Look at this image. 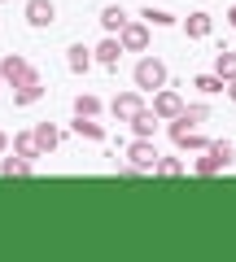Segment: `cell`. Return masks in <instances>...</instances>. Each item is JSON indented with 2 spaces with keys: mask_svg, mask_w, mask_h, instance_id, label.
<instances>
[{
  "mask_svg": "<svg viewBox=\"0 0 236 262\" xmlns=\"http://www.w3.org/2000/svg\"><path fill=\"white\" fill-rule=\"evenodd\" d=\"M232 158H236V144H232V140H210L206 149H201V158L192 162V170L210 179V175H219V170L232 166Z\"/></svg>",
  "mask_w": 236,
  "mask_h": 262,
  "instance_id": "obj_1",
  "label": "cell"
},
{
  "mask_svg": "<svg viewBox=\"0 0 236 262\" xmlns=\"http://www.w3.org/2000/svg\"><path fill=\"white\" fill-rule=\"evenodd\" d=\"M132 83L140 88V92H158V88H166V61L162 57H140L132 70Z\"/></svg>",
  "mask_w": 236,
  "mask_h": 262,
  "instance_id": "obj_2",
  "label": "cell"
},
{
  "mask_svg": "<svg viewBox=\"0 0 236 262\" xmlns=\"http://www.w3.org/2000/svg\"><path fill=\"white\" fill-rule=\"evenodd\" d=\"M158 162H162V153H158V144H153V136H136V140L127 144V166H136L140 175L158 170Z\"/></svg>",
  "mask_w": 236,
  "mask_h": 262,
  "instance_id": "obj_3",
  "label": "cell"
},
{
  "mask_svg": "<svg viewBox=\"0 0 236 262\" xmlns=\"http://www.w3.org/2000/svg\"><path fill=\"white\" fill-rule=\"evenodd\" d=\"M144 110H149V105H144V92H140V88H136V92H118V96L110 101V114H114L118 122H132L136 114H144Z\"/></svg>",
  "mask_w": 236,
  "mask_h": 262,
  "instance_id": "obj_4",
  "label": "cell"
},
{
  "mask_svg": "<svg viewBox=\"0 0 236 262\" xmlns=\"http://www.w3.org/2000/svg\"><path fill=\"white\" fill-rule=\"evenodd\" d=\"M210 118V105H184L180 114H175V118H170V140H175V136H184V131H192L197 127V122H206Z\"/></svg>",
  "mask_w": 236,
  "mask_h": 262,
  "instance_id": "obj_5",
  "label": "cell"
},
{
  "mask_svg": "<svg viewBox=\"0 0 236 262\" xmlns=\"http://www.w3.org/2000/svg\"><path fill=\"white\" fill-rule=\"evenodd\" d=\"M0 75H5V83H22V79H31V75H35V66H31L27 61V57H18V53H5V57H0Z\"/></svg>",
  "mask_w": 236,
  "mask_h": 262,
  "instance_id": "obj_6",
  "label": "cell"
},
{
  "mask_svg": "<svg viewBox=\"0 0 236 262\" xmlns=\"http://www.w3.org/2000/svg\"><path fill=\"white\" fill-rule=\"evenodd\" d=\"M149 110L158 114L162 122H170L175 114L184 110V96H180V92H170V88H158V92H153V105H149Z\"/></svg>",
  "mask_w": 236,
  "mask_h": 262,
  "instance_id": "obj_7",
  "label": "cell"
},
{
  "mask_svg": "<svg viewBox=\"0 0 236 262\" xmlns=\"http://www.w3.org/2000/svg\"><path fill=\"white\" fill-rule=\"evenodd\" d=\"M118 39H123V48L127 53H144V48H149V22H127L123 31H118Z\"/></svg>",
  "mask_w": 236,
  "mask_h": 262,
  "instance_id": "obj_8",
  "label": "cell"
},
{
  "mask_svg": "<svg viewBox=\"0 0 236 262\" xmlns=\"http://www.w3.org/2000/svg\"><path fill=\"white\" fill-rule=\"evenodd\" d=\"M27 22L35 31L53 27V22H57V5H53V0H27Z\"/></svg>",
  "mask_w": 236,
  "mask_h": 262,
  "instance_id": "obj_9",
  "label": "cell"
},
{
  "mask_svg": "<svg viewBox=\"0 0 236 262\" xmlns=\"http://www.w3.org/2000/svg\"><path fill=\"white\" fill-rule=\"evenodd\" d=\"M44 92H48V88H44V79H39V75H31V79H22V83H13V105H35Z\"/></svg>",
  "mask_w": 236,
  "mask_h": 262,
  "instance_id": "obj_10",
  "label": "cell"
},
{
  "mask_svg": "<svg viewBox=\"0 0 236 262\" xmlns=\"http://www.w3.org/2000/svg\"><path fill=\"white\" fill-rule=\"evenodd\" d=\"M92 53H96V61H101V66H110V70H114V66H118V57H123L127 48H123V39H118V35H105Z\"/></svg>",
  "mask_w": 236,
  "mask_h": 262,
  "instance_id": "obj_11",
  "label": "cell"
},
{
  "mask_svg": "<svg viewBox=\"0 0 236 262\" xmlns=\"http://www.w3.org/2000/svg\"><path fill=\"white\" fill-rule=\"evenodd\" d=\"M31 170H35V162L22 158V153H9V158H0V175H5V179H27Z\"/></svg>",
  "mask_w": 236,
  "mask_h": 262,
  "instance_id": "obj_12",
  "label": "cell"
},
{
  "mask_svg": "<svg viewBox=\"0 0 236 262\" xmlns=\"http://www.w3.org/2000/svg\"><path fill=\"white\" fill-rule=\"evenodd\" d=\"M92 61H96V53H92L88 44H70V48H66V66L75 70V75H88Z\"/></svg>",
  "mask_w": 236,
  "mask_h": 262,
  "instance_id": "obj_13",
  "label": "cell"
},
{
  "mask_svg": "<svg viewBox=\"0 0 236 262\" xmlns=\"http://www.w3.org/2000/svg\"><path fill=\"white\" fill-rule=\"evenodd\" d=\"M70 131H75L79 140H96V144L105 140V127H101L96 118H88V114H75V122H70Z\"/></svg>",
  "mask_w": 236,
  "mask_h": 262,
  "instance_id": "obj_14",
  "label": "cell"
},
{
  "mask_svg": "<svg viewBox=\"0 0 236 262\" xmlns=\"http://www.w3.org/2000/svg\"><path fill=\"white\" fill-rule=\"evenodd\" d=\"M127 22H132V18H127L123 5H105V9H101V31H105V35H118Z\"/></svg>",
  "mask_w": 236,
  "mask_h": 262,
  "instance_id": "obj_15",
  "label": "cell"
},
{
  "mask_svg": "<svg viewBox=\"0 0 236 262\" xmlns=\"http://www.w3.org/2000/svg\"><path fill=\"white\" fill-rule=\"evenodd\" d=\"M184 31H188V39H206L210 31H214V18H210V13H188V18H184Z\"/></svg>",
  "mask_w": 236,
  "mask_h": 262,
  "instance_id": "obj_16",
  "label": "cell"
},
{
  "mask_svg": "<svg viewBox=\"0 0 236 262\" xmlns=\"http://www.w3.org/2000/svg\"><path fill=\"white\" fill-rule=\"evenodd\" d=\"M13 153H22V158H44V149H39V140H35V131H18L13 136Z\"/></svg>",
  "mask_w": 236,
  "mask_h": 262,
  "instance_id": "obj_17",
  "label": "cell"
},
{
  "mask_svg": "<svg viewBox=\"0 0 236 262\" xmlns=\"http://www.w3.org/2000/svg\"><path fill=\"white\" fill-rule=\"evenodd\" d=\"M31 131H35V140H39V149H44V153L61 144V131H57L53 122H35V127H31Z\"/></svg>",
  "mask_w": 236,
  "mask_h": 262,
  "instance_id": "obj_18",
  "label": "cell"
},
{
  "mask_svg": "<svg viewBox=\"0 0 236 262\" xmlns=\"http://www.w3.org/2000/svg\"><path fill=\"white\" fill-rule=\"evenodd\" d=\"M192 88H197V92H206V96H214V92H223V88H227V79L210 70V75H197V79H192Z\"/></svg>",
  "mask_w": 236,
  "mask_h": 262,
  "instance_id": "obj_19",
  "label": "cell"
},
{
  "mask_svg": "<svg viewBox=\"0 0 236 262\" xmlns=\"http://www.w3.org/2000/svg\"><path fill=\"white\" fill-rule=\"evenodd\" d=\"M214 75H223L227 83L236 79V53H232V48H223V53H214Z\"/></svg>",
  "mask_w": 236,
  "mask_h": 262,
  "instance_id": "obj_20",
  "label": "cell"
},
{
  "mask_svg": "<svg viewBox=\"0 0 236 262\" xmlns=\"http://www.w3.org/2000/svg\"><path fill=\"white\" fill-rule=\"evenodd\" d=\"M140 18L149 22V27H175V22H180L175 13H166V9H153V5H144V9H140Z\"/></svg>",
  "mask_w": 236,
  "mask_h": 262,
  "instance_id": "obj_21",
  "label": "cell"
},
{
  "mask_svg": "<svg viewBox=\"0 0 236 262\" xmlns=\"http://www.w3.org/2000/svg\"><path fill=\"white\" fill-rule=\"evenodd\" d=\"M158 114H153V110H144V114H136V118H132V131H136V136H153V131H158Z\"/></svg>",
  "mask_w": 236,
  "mask_h": 262,
  "instance_id": "obj_22",
  "label": "cell"
},
{
  "mask_svg": "<svg viewBox=\"0 0 236 262\" xmlns=\"http://www.w3.org/2000/svg\"><path fill=\"white\" fill-rule=\"evenodd\" d=\"M75 114H88V118H96V114H101V96L79 92V96H75Z\"/></svg>",
  "mask_w": 236,
  "mask_h": 262,
  "instance_id": "obj_23",
  "label": "cell"
},
{
  "mask_svg": "<svg viewBox=\"0 0 236 262\" xmlns=\"http://www.w3.org/2000/svg\"><path fill=\"white\" fill-rule=\"evenodd\" d=\"M175 144H180V149H192V153H201V149H206V136H201V131L197 127H192V131H184V136H175Z\"/></svg>",
  "mask_w": 236,
  "mask_h": 262,
  "instance_id": "obj_24",
  "label": "cell"
},
{
  "mask_svg": "<svg viewBox=\"0 0 236 262\" xmlns=\"http://www.w3.org/2000/svg\"><path fill=\"white\" fill-rule=\"evenodd\" d=\"M153 175H166V179H175V175H184V162H180V158H162Z\"/></svg>",
  "mask_w": 236,
  "mask_h": 262,
  "instance_id": "obj_25",
  "label": "cell"
},
{
  "mask_svg": "<svg viewBox=\"0 0 236 262\" xmlns=\"http://www.w3.org/2000/svg\"><path fill=\"white\" fill-rule=\"evenodd\" d=\"M13 144H9V136H5V131H0V158H5V153H9Z\"/></svg>",
  "mask_w": 236,
  "mask_h": 262,
  "instance_id": "obj_26",
  "label": "cell"
},
{
  "mask_svg": "<svg viewBox=\"0 0 236 262\" xmlns=\"http://www.w3.org/2000/svg\"><path fill=\"white\" fill-rule=\"evenodd\" d=\"M227 27L236 31V5H232V9H227Z\"/></svg>",
  "mask_w": 236,
  "mask_h": 262,
  "instance_id": "obj_27",
  "label": "cell"
},
{
  "mask_svg": "<svg viewBox=\"0 0 236 262\" xmlns=\"http://www.w3.org/2000/svg\"><path fill=\"white\" fill-rule=\"evenodd\" d=\"M227 96H232V101H236V79H232V83H227Z\"/></svg>",
  "mask_w": 236,
  "mask_h": 262,
  "instance_id": "obj_28",
  "label": "cell"
},
{
  "mask_svg": "<svg viewBox=\"0 0 236 262\" xmlns=\"http://www.w3.org/2000/svg\"><path fill=\"white\" fill-rule=\"evenodd\" d=\"M0 83H5V75H0Z\"/></svg>",
  "mask_w": 236,
  "mask_h": 262,
  "instance_id": "obj_29",
  "label": "cell"
}]
</instances>
